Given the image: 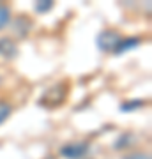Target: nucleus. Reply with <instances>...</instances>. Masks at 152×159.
Segmentation results:
<instances>
[{
    "label": "nucleus",
    "mask_w": 152,
    "mask_h": 159,
    "mask_svg": "<svg viewBox=\"0 0 152 159\" xmlns=\"http://www.w3.org/2000/svg\"><path fill=\"white\" fill-rule=\"evenodd\" d=\"M11 111H12L11 104H7V102H0V124H4V122L9 119Z\"/></svg>",
    "instance_id": "obj_6"
},
{
    "label": "nucleus",
    "mask_w": 152,
    "mask_h": 159,
    "mask_svg": "<svg viewBox=\"0 0 152 159\" xmlns=\"http://www.w3.org/2000/svg\"><path fill=\"white\" fill-rule=\"evenodd\" d=\"M18 53V48L14 44V41L9 37H2L0 39V57L4 58H14Z\"/></svg>",
    "instance_id": "obj_3"
},
{
    "label": "nucleus",
    "mask_w": 152,
    "mask_h": 159,
    "mask_svg": "<svg viewBox=\"0 0 152 159\" xmlns=\"http://www.w3.org/2000/svg\"><path fill=\"white\" fill-rule=\"evenodd\" d=\"M11 21V9L7 6H0V30L6 29Z\"/></svg>",
    "instance_id": "obj_5"
},
{
    "label": "nucleus",
    "mask_w": 152,
    "mask_h": 159,
    "mask_svg": "<svg viewBox=\"0 0 152 159\" xmlns=\"http://www.w3.org/2000/svg\"><path fill=\"white\" fill-rule=\"evenodd\" d=\"M140 106H143V101H136V102H124L122 104V110H135V108H140Z\"/></svg>",
    "instance_id": "obj_9"
},
{
    "label": "nucleus",
    "mask_w": 152,
    "mask_h": 159,
    "mask_svg": "<svg viewBox=\"0 0 152 159\" xmlns=\"http://www.w3.org/2000/svg\"><path fill=\"white\" fill-rule=\"evenodd\" d=\"M120 39L122 37L115 30H103L101 34L97 35V48L101 51H106V53H115Z\"/></svg>",
    "instance_id": "obj_1"
},
{
    "label": "nucleus",
    "mask_w": 152,
    "mask_h": 159,
    "mask_svg": "<svg viewBox=\"0 0 152 159\" xmlns=\"http://www.w3.org/2000/svg\"><path fill=\"white\" fill-rule=\"evenodd\" d=\"M51 7H53V2H50V0H39V2H35V11L37 12H46V11H50Z\"/></svg>",
    "instance_id": "obj_7"
},
{
    "label": "nucleus",
    "mask_w": 152,
    "mask_h": 159,
    "mask_svg": "<svg viewBox=\"0 0 152 159\" xmlns=\"http://www.w3.org/2000/svg\"><path fill=\"white\" fill-rule=\"evenodd\" d=\"M87 152H89V145H87V143H81V142L80 143H69V145L60 148V154L67 159H80V157H83Z\"/></svg>",
    "instance_id": "obj_2"
},
{
    "label": "nucleus",
    "mask_w": 152,
    "mask_h": 159,
    "mask_svg": "<svg viewBox=\"0 0 152 159\" xmlns=\"http://www.w3.org/2000/svg\"><path fill=\"white\" fill-rule=\"evenodd\" d=\"M140 43H141L140 37H126V39L122 37L120 43H118V46H117V50H115V53H122V51L129 50V48H136Z\"/></svg>",
    "instance_id": "obj_4"
},
{
    "label": "nucleus",
    "mask_w": 152,
    "mask_h": 159,
    "mask_svg": "<svg viewBox=\"0 0 152 159\" xmlns=\"http://www.w3.org/2000/svg\"><path fill=\"white\" fill-rule=\"evenodd\" d=\"M124 159H150V156L145 154V152H133V154H129V156H126Z\"/></svg>",
    "instance_id": "obj_8"
}]
</instances>
